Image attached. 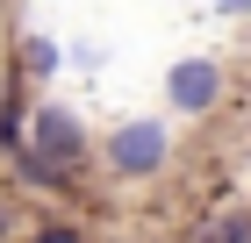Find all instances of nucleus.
I'll list each match as a JSON object with an SVG mask.
<instances>
[{"label": "nucleus", "instance_id": "nucleus-7", "mask_svg": "<svg viewBox=\"0 0 251 243\" xmlns=\"http://www.w3.org/2000/svg\"><path fill=\"white\" fill-rule=\"evenodd\" d=\"M36 243H79V229H72V222H50V229H43Z\"/></svg>", "mask_w": 251, "mask_h": 243}, {"label": "nucleus", "instance_id": "nucleus-5", "mask_svg": "<svg viewBox=\"0 0 251 243\" xmlns=\"http://www.w3.org/2000/svg\"><path fill=\"white\" fill-rule=\"evenodd\" d=\"M22 143V86H7V100H0V150Z\"/></svg>", "mask_w": 251, "mask_h": 243}, {"label": "nucleus", "instance_id": "nucleus-3", "mask_svg": "<svg viewBox=\"0 0 251 243\" xmlns=\"http://www.w3.org/2000/svg\"><path fill=\"white\" fill-rule=\"evenodd\" d=\"M165 100H173L179 114H208L215 100H223V65H215V57H179L173 72H165Z\"/></svg>", "mask_w": 251, "mask_h": 243}, {"label": "nucleus", "instance_id": "nucleus-9", "mask_svg": "<svg viewBox=\"0 0 251 243\" xmlns=\"http://www.w3.org/2000/svg\"><path fill=\"white\" fill-rule=\"evenodd\" d=\"M7 229H15V215H7V200H0V243H7Z\"/></svg>", "mask_w": 251, "mask_h": 243}, {"label": "nucleus", "instance_id": "nucleus-10", "mask_svg": "<svg viewBox=\"0 0 251 243\" xmlns=\"http://www.w3.org/2000/svg\"><path fill=\"white\" fill-rule=\"evenodd\" d=\"M194 243H223V236H215V229H201V236H194Z\"/></svg>", "mask_w": 251, "mask_h": 243}, {"label": "nucleus", "instance_id": "nucleus-4", "mask_svg": "<svg viewBox=\"0 0 251 243\" xmlns=\"http://www.w3.org/2000/svg\"><path fill=\"white\" fill-rule=\"evenodd\" d=\"M22 72H29V79H50V72H58V43H50V36H22Z\"/></svg>", "mask_w": 251, "mask_h": 243}, {"label": "nucleus", "instance_id": "nucleus-2", "mask_svg": "<svg viewBox=\"0 0 251 243\" xmlns=\"http://www.w3.org/2000/svg\"><path fill=\"white\" fill-rule=\"evenodd\" d=\"M29 143H36L43 157H58L65 172H86V122H79L72 108H58V100H43V108L29 114Z\"/></svg>", "mask_w": 251, "mask_h": 243}, {"label": "nucleus", "instance_id": "nucleus-1", "mask_svg": "<svg viewBox=\"0 0 251 243\" xmlns=\"http://www.w3.org/2000/svg\"><path fill=\"white\" fill-rule=\"evenodd\" d=\"M165 157H173V129L158 114H136L122 129H108V150H100V165L115 179H151V172H165Z\"/></svg>", "mask_w": 251, "mask_h": 243}, {"label": "nucleus", "instance_id": "nucleus-6", "mask_svg": "<svg viewBox=\"0 0 251 243\" xmlns=\"http://www.w3.org/2000/svg\"><path fill=\"white\" fill-rule=\"evenodd\" d=\"M215 236H223V243H251V207H244V215H223Z\"/></svg>", "mask_w": 251, "mask_h": 243}, {"label": "nucleus", "instance_id": "nucleus-8", "mask_svg": "<svg viewBox=\"0 0 251 243\" xmlns=\"http://www.w3.org/2000/svg\"><path fill=\"white\" fill-rule=\"evenodd\" d=\"M215 15H230V22H244V15H251V0H215Z\"/></svg>", "mask_w": 251, "mask_h": 243}]
</instances>
